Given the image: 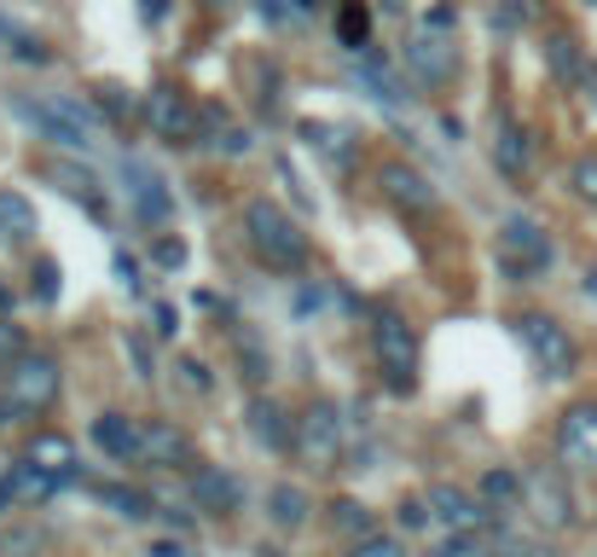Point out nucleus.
Wrapping results in <instances>:
<instances>
[{
	"mask_svg": "<svg viewBox=\"0 0 597 557\" xmlns=\"http://www.w3.org/2000/svg\"><path fill=\"white\" fill-rule=\"evenodd\" d=\"M0 227H7L12 239H29V232H36V210H29V198L0 192Z\"/></svg>",
	"mask_w": 597,
	"mask_h": 557,
	"instance_id": "25",
	"label": "nucleus"
},
{
	"mask_svg": "<svg viewBox=\"0 0 597 557\" xmlns=\"http://www.w3.org/2000/svg\"><path fill=\"white\" fill-rule=\"evenodd\" d=\"M151 331H157V337H175V331H180V314L168 308V302H151Z\"/></svg>",
	"mask_w": 597,
	"mask_h": 557,
	"instance_id": "41",
	"label": "nucleus"
},
{
	"mask_svg": "<svg viewBox=\"0 0 597 557\" xmlns=\"http://www.w3.org/2000/svg\"><path fill=\"white\" fill-rule=\"evenodd\" d=\"M215 7H232V0H215Z\"/></svg>",
	"mask_w": 597,
	"mask_h": 557,
	"instance_id": "53",
	"label": "nucleus"
},
{
	"mask_svg": "<svg viewBox=\"0 0 597 557\" xmlns=\"http://www.w3.org/2000/svg\"><path fill=\"white\" fill-rule=\"evenodd\" d=\"M378 186H383L389 204H401L406 215H430V210H435V186L423 180L412 163H383V168H378Z\"/></svg>",
	"mask_w": 597,
	"mask_h": 557,
	"instance_id": "12",
	"label": "nucleus"
},
{
	"mask_svg": "<svg viewBox=\"0 0 597 557\" xmlns=\"http://www.w3.org/2000/svg\"><path fill=\"white\" fill-rule=\"evenodd\" d=\"M401 522H406V529H423V522H435V517H430V505H423V499H412V505H401Z\"/></svg>",
	"mask_w": 597,
	"mask_h": 557,
	"instance_id": "45",
	"label": "nucleus"
},
{
	"mask_svg": "<svg viewBox=\"0 0 597 557\" xmlns=\"http://www.w3.org/2000/svg\"><path fill=\"white\" fill-rule=\"evenodd\" d=\"M499 256H505V274H510V279L545 274V267H551V239H545V227L528 221V215H505V227H499Z\"/></svg>",
	"mask_w": 597,
	"mask_h": 557,
	"instance_id": "6",
	"label": "nucleus"
},
{
	"mask_svg": "<svg viewBox=\"0 0 597 557\" xmlns=\"http://www.w3.org/2000/svg\"><path fill=\"white\" fill-rule=\"evenodd\" d=\"M406 71H412L418 81H430V88H447L453 71H458L453 41H447V36H430V29H423V36L406 47Z\"/></svg>",
	"mask_w": 597,
	"mask_h": 557,
	"instance_id": "13",
	"label": "nucleus"
},
{
	"mask_svg": "<svg viewBox=\"0 0 597 557\" xmlns=\"http://www.w3.org/2000/svg\"><path fill=\"white\" fill-rule=\"evenodd\" d=\"M545 59H551V71H557L562 81H592L586 59H580V41H569V36H551V47H545Z\"/></svg>",
	"mask_w": 597,
	"mask_h": 557,
	"instance_id": "24",
	"label": "nucleus"
},
{
	"mask_svg": "<svg viewBox=\"0 0 597 557\" xmlns=\"http://www.w3.org/2000/svg\"><path fill=\"white\" fill-rule=\"evenodd\" d=\"M360 88H366L371 99H378V105H389V111H401L406 99H412V93L401 88V76L389 71L383 59H360Z\"/></svg>",
	"mask_w": 597,
	"mask_h": 557,
	"instance_id": "20",
	"label": "nucleus"
},
{
	"mask_svg": "<svg viewBox=\"0 0 597 557\" xmlns=\"http://www.w3.org/2000/svg\"><path fill=\"white\" fill-rule=\"evenodd\" d=\"M423 505H430V517H435V522H447L453 534H475V529H482V522L493 517L482 499H470L465 488H453V482H435Z\"/></svg>",
	"mask_w": 597,
	"mask_h": 557,
	"instance_id": "11",
	"label": "nucleus"
},
{
	"mask_svg": "<svg viewBox=\"0 0 597 557\" xmlns=\"http://www.w3.org/2000/svg\"><path fill=\"white\" fill-rule=\"evenodd\" d=\"M59 279H64V274H59V262H36V296H41V302H53V296H59Z\"/></svg>",
	"mask_w": 597,
	"mask_h": 557,
	"instance_id": "39",
	"label": "nucleus"
},
{
	"mask_svg": "<svg viewBox=\"0 0 597 557\" xmlns=\"http://www.w3.org/2000/svg\"><path fill=\"white\" fill-rule=\"evenodd\" d=\"M12 314V291H7V279H0V319Z\"/></svg>",
	"mask_w": 597,
	"mask_h": 557,
	"instance_id": "50",
	"label": "nucleus"
},
{
	"mask_svg": "<svg viewBox=\"0 0 597 557\" xmlns=\"http://www.w3.org/2000/svg\"><path fill=\"white\" fill-rule=\"evenodd\" d=\"M557 453L574 470H597V401H580L557 418Z\"/></svg>",
	"mask_w": 597,
	"mask_h": 557,
	"instance_id": "10",
	"label": "nucleus"
},
{
	"mask_svg": "<svg viewBox=\"0 0 597 557\" xmlns=\"http://www.w3.org/2000/svg\"><path fill=\"white\" fill-rule=\"evenodd\" d=\"M435 557H499V552H493L482 534H453V540H441V546H435Z\"/></svg>",
	"mask_w": 597,
	"mask_h": 557,
	"instance_id": "32",
	"label": "nucleus"
},
{
	"mask_svg": "<svg viewBox=\"0 0 597 557\" xmlns=\"http://www.w3.org/2000/svg\"><path fill=\"white\" fill-rule=\"evenodd\" d=\"M302 140H308L326 163H336V168H348L354 163V128H343V123H302Z\"/></svg>",
	"mask_w": 597,
	"mask_h": 557,
	"instance_id": "18",
	"label": "nucleus"
},
{
	"mask_svg": "<svg viewBox=\"0 0 597 557\" xmlns=\"http://www.w3.org/2000/svg\"><path fill=\"white\" fill-rule=\"evenodd\" d=\"M319 7V0H296V12H314Z\"/></svg>",
	"mask_w": 597,
	"mask_h": 557,
	"instance_id": "52",
	"label": "nucleus"
},
{
	"mask_svg": "<svg viewBox=\"0 0 597 557\" xmlns=\"http://www.w3.org/2000/svg\"><path fill=\"white\" fill-rule=\"evenodd\" d=\"M145 123L157 140H175V145H192V134H198V111H192V99H186L180 88H151L145 99Z\"/></svg>",
	"mask_w": 597,
	"mask_h": 557,
	"instance_id": "9",
	"label": "nucleus"
},
{
	"mask_svg": "<svg viewBox=\"0 0 597 557\" xmlns=\"http://www.w3.org/2000/svg\"><path fill=\"white\" fill-rule=\"evenodd\" d=\"M128 360H134V371H140V378H151V349H145V337H128Z\"/></svg>",
	"mask_w": 597,
	"mask_h": 557,
	"instance_id": "44",
	"label": "nucleus"
},
{
	"mask_svg": "<svg viewBox=\"0 0 597 557\" xmlns=\"http://www.w3.org/2000/svg\"><path fill=\"white\" fill-rule=\"evenodd\" d=\"M53 175H59V186H64L71 198H81V204H88L93 215H105V204L93 198V175H88L81 163H53Z\"/></svg>",
	"mask_w": 597,
	"mask_h": 557,
	"instance_id": "26",
	"label": "nucleus"
},
{
	"mask_svg": "<svg viewBox=\"0 0 597 557\" xmlns=\"http://www.w3.org/2000/svg\"><path fill=\"white\" fill-rule=\"evenodd\" d=\"M238 366H244L250 383H262V378H267V354H262V343H238Z\"/></svg>",
	"mask_w": 597,
	"mask_h": 557,
	"instance_id": "37",
	"label": "nucleus"
},
{
	"mask_svg": "<svg viewBox=\"0 0 597 557\" xmlns=\"http://www.w3.org/2000/svg\"><path fill=\"white\" fill-rule=\"evenodd\" d=\"M140 459L157 465V470L192 465V442H186L175 425H140Z\"/></svg>",
	"mask_w": 597,
	"mask_h": 557,
	"instance_id": "17",
	"label": "nucleus"
},
{
	"mask_svg": "<svg viewBox=\"0 0 597 557\" xmlns=\"http://www.w3.org/2000/svg\"><path fill=\"white\" fill-rule=\"evenodd\" d=\"M244 232H250V250L272 267V274H296V267L308 262V239H302V227L290 221L279 204H267V198L244 204Z\"/></svg>",
	"mask_w": 597,
	"mask_h": 557,
	"instance_id": "2",
	"label": "nucleus"
},
{
	"mask_svg": "<svg viewBox=\"0 0 597 557\" xmlns=\"http://www.w3.org/2000/svg\"><path fill=\"white\" fill-rule=\"evenodd\" d=\"M192 499L203 505V511H215V517H232L238 505H244V482L227 477L220 465H198L192 470Z\"/></svg>",
	"mask_w": 597,
	"mask_h": 557,
	"instance_id": "14",
	"label": "nucleus"
},
{
	"mask_svg": "<svg viewBox=\"0 0 597 557\" xmlns=\"http://www.w3.org/2000/svg\"><path fill=\"white\" fill-rule=\"evenodd\" d=\"M569 186L586 204H597V157H574V168H569Z\"/></svg>",
	"mask_w": 597,
	"mask_h": 557,
	"instance_id": "33",
	"label": "nucleus"
},
{
	"mask_svg": "<svg viewBox=\"0 0 597 557\" xmlns=\"http://www.w3.org/2000/svg\"><path fill=\"white\" fill-rule=\"evenodd\" d=\"M7 53L24 59V64H47V47L36 36H24V29H7Z\"/></svg>",
	"mask_w": 597,
	"mask_h": 557,
	"instance_id": "34",
	"label": "nucleus"
},
{
	"mask_svg": "<svg viewBox=\"0 0 597 557\" xmlns=\"http://www.w3.org/2000/svg\"><path fill=\"white\" fill-rule=\"evenodd\" d=\"M493 163H499V175L517 180L528 168V134L522 128H499V140H493Z\"/></svg>",
	"mask_w": 597,
	"mask_h": 557,
	"instance_id": "23",
	"label": "nucleus"
},
{
	"mask_svg": "<svg viewBox=\"0 0 597 557\" xmlns=\"http://www.w3.org/2000/svg\"><path fill=\"white\" fill-rule=\"evenodd\" d=\"M29 459L47 465V470H59V477H71V470H76V453H71V442H64V435H41V442L29 447Z\"/></svg>",
	"mask_w": 597,
	"mask_h": 557,
	"instance_id": "28",
	"label": "nucleus"
},
{
	"mask_svg": "<svg viewBox=\"0 0 597 557\" xmlns=\"http://www.w3.org/2000/svg\"><path fill=\"white\" fill-rule=\"evenodd\" d=\"M244 425H250V435H255L262 447H296V430H290V418L279 413V401H267V395L244 413Z\"/></svg>",
	"mask_w": 597,
	"mask_h": 557,
	"instance_id": "19",
	"label": "nucleus"
},
{
	"mask_svg": "<svg viewBox=\"0 0 597 557\" xmlns=\"http://www.w3.org/2000/svg\"><path fill=\"white\" fill-rule=\"evenodd\" d=\"M123 186H128V204H134V221L140 227H163L175 215V198H168L163 175L145 168L140 157H123Z\"/></svg>",
	"mask_w": 597,
	"mask_h": 557,
	"instance_id": "8",
	"label": "nucleus"
},
{
	"mask_svg": "<svg viewBox=\"0 0 597 557\" xmlns=\"http://www.w3.org/2000/svg\"><path fill=\"white\" fill-rule=\"evenodd\" d=\"M528 494V482L517 477V470H487V477H482V499H493V505H517Z\"/></svg>",
	"mask_w": 597,
	"mask_h": 557,
	"instance_id": "27",
	"label": "nucleus"
},
{
	"mask_svg": "<svg viewBox=\"0 0 597 557\" xmlns=\"http://www.w3.org/2000/svg\"><path fill=\"white\" fill-rule=\"evenodd\" d=\"M272 168H279V180L290 186V198H296L302 210H314V192H308V186H302V175H296V168H290V157H279V163H272Z\"/></svg>",
	"mask_w": 597,
	"mask_h": 557,
	"instance_id": "38",
	"label": "nucleus"
},
{
	"mask_svg": "<svg viewBox=\"0 0 597 557\" xmlns=\"http://www.w3.org/2000/svg\"><path fill=\"white\" fill-rule=\"evenodd\" d=\"M140 18L145 24H163L168 18V0H140Z\"/></svg>",
	"mask_w": 597,
	"mask_h": 557,
	"instance_id": "47",
	"label": "nucleus"
},
{
	"mask_svg": "<svg viewBox=\"0 0 597 557\" xmlns=\"http://www.w3.org/2000/svg\"><path fill=\"white\" fill-rule=\"evenodd\" d=\"M180 383H186V390H192V395H209V390H215L209 366H203V360H192V354H186V360H180Z\"/></svg>",
	"mask_w": 597,
	"mask_h": 557,
	"instance_id": "35",
	"label": "nucleus"
},
{
	"mask_svg": "<svg viewBox=\"0 0 597 557\" xmlns=\"http://www.w3.org/2000/svg\"><path fill=\"white\" fill-rule=\"evenodd\" d=\"M59 383H64V371H59L53 354L24 349V354H12V360H7V395L18 401L24 413H41L47 401H59Z\"/></svg>",
	"mask_w": 597,
	"mask_h": 557,
	"instance_id": "3",
	"label": "nucleus"
},
{
	"mask_svg": "<svg viewBox=\"0 0 597 557\" xmlns=\"http://www.w3.org/2000/svg\"><path fill=\"white\" fill-rule=\"evenodd\" d=\"M586 291H592V296H597V267H592V274H586Z\"/></svg>",
	"mask_w": 597,
	"mask_h": 557,
	"instance_id": "51",
	"label": "nucleus"
},
{
	"mask_svg": "<svg viewBox=\"0 0 597 557\" xmlns=\"http://www.w3.org/2000/svg\"><path fill=\"white\" fill-rule=\"evenodd\" d=\"M18 413H24L18 401H12V395H0V430H7V425H18Z\"/></svg>",
	"mask_w": 597,
	"mask_h": 557,
	"instance_id": "48",
	"label": "nucleus"
},
{
	"mask_svg": "<svg viewBox=\"0 0 597 557\" xmlns=\"http://www.w3.org/2000/svg\"><path fill=\"white\" fill-rule=\"evenodd\" d=\"M331 529H343V534H354V540L378 534V529H371V511H366L360 499H336V505H331Z\"/></svg>",
	"mask_w": 597,
	"mask_h": 557,
	"instance_id": "29",
	"label": "nucleus"
},
{
	"mask_svg": "<svg viewBox=\"0 0 597 557\" xmlns=\"http://www.w3.org/2000/svg\"><path fill=\"white\" fill-rule=\"evenodd\" d=\"M371 354H378V366L389 371V383H395L401 395H412V371H418V337L406 319L395 314H378L371 319Z\"/></svg>",
	"mask_w": 597,
	"mask_h": 557,
	"instance_id": "5",
	"label": "nucleus"
},
{
	"mask_svg": "<svg viewBox=\"0 0 597 557\" xmlns=\"http://www.w3.org/2000/svg\"><path fill=\"white\" fill-rule=\"evenodd\" d=\"M151 557H186L180 540H151Z\"/></svg>",
	"mask_w": 597,
	"mask_h": 557,
	"instance_id": "49",
	"label": "nucleus"
},
{
	"mask_svg": "<svg viewBox=\"0 0 597 557\" xmlns=\"http://www.w3.org/2000/svg\"><path fill=\"white\" fill-rule=\"evenodd\" d=\"M99 505H111V511L128 517V522L163 517V505H151V494H140V488H123V482H105V488H99Z\"/></svg>",
	"mask_w": 597,
	"mask_h": 557,
	"instance_id": "21",
	"label": "nucleus"
},
{
	"mask_svg": "<svg viewBox=\"0 0 597 557\" xmlns=\"http://www.w3.org/2000/svg\"><path fill=\"white\" fill-rule=\"evenodd\" d=\"M18 343H24V337H18V326H7V319H0V360H12V354H24Z\"/></svg>",
	"mask_w": 597,
	"mask_h": 557,
	"instance_id": "46",
	"label": "nucleus"
},
{
	"mask_svg": "<svg viewBox=\"0 0 597 557\" xmlns=\"http://www.w3.org/2000/svg\"><path fill=\"white\" fill-rule=\"evenodd\" d=\"M93 105H99V111H111V116H123V111H128V93H123V88H99Z\"/></svg>",
	"mask_w": 597,
	"mask_h": 557,
	"instance_id": "43",
	"label": "nucleus"
},
{
	"mask_svg": "<svg viewBox=\"0 0 597 557\" xmlns=\"http://www.w3.org/2000/svg\"><path fill=\"white\" fill-rule=\"evenodd\" d=\"M366 29H371V18H366V7H348L336 12V36H343V47H366Z\"/></svg>",
	"mask_w": 597,
	"mask_h": 557,
	"instance_id": "30",
	"label": "nucleus"
},
{
	"mask_svg": "<svg viewBox=\"0 0 597 557\" xmlns=\"http://www.w3.org/2000/svg\"><path fill=\"white\" fill-rule=\"evenodd\" d=\"M47 552V534L41 529H12V534H0V557H36Z\"/></svg>",
	"mask_w": 597,
	"mask_h": 557,
	"instance_id": "31",
	"label": "nucleus"
},
{
	"mask_svg": "<svg viewBox=\"0 0 597 557\" xmlns=\"http://www.w3.org/2000/svg\"><path fill=\"white\" fill-rule=\"evenodd\" d=\"M12 111H18L29 128H41L59 151H76V157H88V151H99V140H105V111L81 105V99H59V93L53 99H18Z\"/></svg>",
	"mask_w": 597,
	"mask_h": 557,
	"instance_id": "1",
	"label": "nucleus"
},
{
	"mask_svg": "<svg viewBox=\"0 0 597 557\" xmlns=\"http://www.w3.org/2000/svg\"><path fill=\"white\" fill-rule=\"evenodd\" d=\"M517 337H522V349L534 354V366L545 371V378H569L574 371V343H569V331H562L551 314H522Z\"/></svg>",
	"mask_w": 597,
	"mask_h": 557,
	"instance_id": "7",
	"label": "nucleus"
},
{
	"mask_svg": "<svg viewBox=\"0 0 597 557\" xmlns=\"http://www.w3.org/2000/svg\"><path fill=\"white\" fill-rule=\"evenodd\" d=\"M343 447H348L343 413H336L331 401H314V407L302 413V425H296V453H302L314 470H331L336 459H343Z\"/></svg>",
	"mask_w": 597,
	"mask_h": 557,
	"instance_id": "4",
	"label": "nucleus"
},
{
	"mask_svg": "<svg viewBox=\"0 0 597 557\" xmlns=\"http://www.w3.org/2000/svg\"><path fill=\"white\" fill-rule=\"evenodd\" d=\"M528 499H534V511L545 529H562V522H574V494L569 482L557 477V470H539V477H528Z\"/></svg>",
	"mask_w": 597,
	"mask_h": 557,
	"instance_id": "16",
	"label": "nucleus"
},
{
	"mask_svg": "<svg viewBox=\"0 0 597 557\" xmlns=\"http://www.w3.org/2000/svg\"><path fill=\"white\" fill-rule=\"evenodd\" d=\"M354 557H406L395 534H366L360 546H354Z\"/></svg>",
	"mask_w": 597,
	"mask_h": 557,
	"instance_id": "36",
	"label": "nucleus"
},
{
	"mask_svg": "<svg viewBox=\"0 0 597 557\" xmlns=\"http://www.w3.org/2000/svg\"><path fill=\"white\" fill-rule=\"evenodd\" d=\"M151 262H157V267H186V244L180 239H157V244H151Z\"/></svg>",
	"mask_w": 597,
	"mask_h": 557,
	"instance_id": "40",
	"label": "nucleus"
},
{
	"mask_svg": "<svg viewBox=\"0 0 597 557\" xmlns=\"http://www.w3.org/2000/svg\"><path fill=\"white\" fill-rule=\"evenodd\" d=\"M326 302H336V291H326V284H308V291H296V314H314V308H326Z\"/></svg>",
	"mask_w": 597,
	"mask_h": 557,
	"instance_id": "42",
	"label": "nucleus"
},
{
	"mask_svg": "<svg viewBox=\"0 0 597 557\" xmlns=\"http://www.w3.org/2000/svg\"><path fill=\"white\" fill-rule=\"evenodd\" d=\"M88 435H93V447L105 453V459H116V465H134V459H140V425H134V418H123V413H99Z\"/></svg>",
	"mask_w": 597,
	"mask_h": 557,
	"instance_id": "15",
	"label": "nucleus"
},
{
	"mask_svg": "<svg viewBox=\"0 0 597 557\" xmlns=\"http://www.w3.org/2000/svg\"><path fill=\"white\" fill-rule=\"evenodd\" d=\"M267 517L279 522V529H302V522H308V494H302L296 482H279L267 494Z\"/></svg>",
	"mask_w": 597,
	"mask_h": 557,
	"instance_id": "22",
	"label": "nucleus"
}]
</instances>
